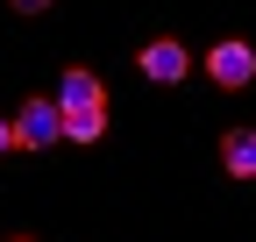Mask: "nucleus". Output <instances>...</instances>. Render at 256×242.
<instances>
[{
  "mask_svg": "<svg viewBox=\"0 0 256 242\" xmlns=\"http://www.w3.org/2000/svg\"><path fill=\"white\" fill-rule=\"evenodd\" d=\"M206 78L220 86V93H242V86H256V50H249L242 36L214 43V50H206Z\"/></svg>",
  "mask_w": 256,
  "mask_h": 242,
  "instance_id": "obj_1",
  "label": "nucleus"
},
{
  "mask_svg": "<svg viewBox=\"0 0 256 242\" xmlns=\"http://www.w3.org/2000/svg\"><path fill=\"white\" fill-rule=\"evenodd\" d=\"M50 142H64V107H57V100H22V114H14V150H50Z\"/></svg>",
  "mask_w": 256,
  "mask_h": 242,
  "instance_id": "obj_2",
  "label": "nucleus"
},
{
  "mask_svg": "<svg viewBox=\"0 0 256 242\" xmlns=\"http://www.w3.org/2000/svg\"><path fill=\"white\" fill-rule=\"evenodd\" d=\"M185 72H192V50H185L178 36L142 43V78H150V86H185Z\"/></svg>",
  "mask_w": 256,
  "mask_h": 242,
  "instance_id": "obj_3",
  "label": "nucleus"
},
{
  "mask_svg": "<svg viewBox=\"0 0 256 242\" xmlns=\"http://www.w3.org/2000/svg\"><path fill=\"white\" fill-rule=\"evenodd\" d=\"M57 107H107V86L92 78L86 64H72V72L57 78Z\"/></svg>",
  "mask_w": 256,
  "mask_h": 242,
  "instance_id": "obj_4",
  "label": "nucleus"
},
{
  "mask_svg": "<svg viewBox=\"0 0 256 242\" xmlns=\"http://www.w3.org/2000/svg\"><path fill=\"white\" fill-rule=\"evenodd\" d=\"M220 171L228 178H256V128H228L220 136Z\"/></svg>",
  "mask_w": 256,
  "mask_h": 242,
  "instance_id": "obj_5",
  "label": "nucleus"
},
{
  "mask_svg": "<svg viewBox=\"0 0 256 242\" xmlns=\"http://www.w3.org/2000/svg\"><path fill=\"white\" fill-rule=\"evenodd\" d=\"M107 136V107H64V142H100Z\"/></svg>",
  "mask_w": 256,
  "mask_h": 242,
  "instance_id": "obj_6",
  "label": "nucleus"
},
{
  "mask_svg": "<svg viewBox=\"0 0 256 242\" xmlns=\"http://www.w3.org/2000/svg\"><path fill=\"white\" fill-rule=\"evenodd\" d=\"M14 14H43V8H57V0H8Z\"/></svg>",
  "mask_w": 256,
  "mask_h": 242,
  "instance_id": "obj_7",
  "label": "nucleus"
},
{
  "mask_svg": "<svg viewBox=\"0 0 256 242\" xmlns=\"http://www.w3.org/2000/svg\"><path fill=\"white\" fill-rule=\"evenodd\" d=\"M8 150H14V121L0 114V157H8Z\"/></svg>",
  "mask_w": 256,
  "mask_h": 242,
  "instance_id": "obj_8",
  "label": "nucleus"
},
{
  "mask_svg": "<svg viewBox=\"0 0 256 242\" xmlns=\"http://www.w3.org/2000/svg\"><path fill=\"white\" fill-rule=\"evenodd\" d=\"M14 242H28V235H14Z\"/></svg>",
  "mask_w": 256,
  "mask_h": 242,
  "instance_id": "obj_9",
  "label": "nucleus"
}]
</instances>
